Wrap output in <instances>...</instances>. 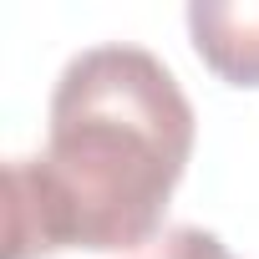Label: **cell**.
Masks as SVG:
<instances>
[{
  "label": "cell",
  "mask_w": 259,
  "mask_h": 259,
  "mask_svg": "<svg viewBox=\"0 0 259 259\" xmlns=\"http://www.w3.org/2000/svg\"><path fill=\"white\" fill-rule=\"evenodd\" d=\"M46 153L6 163V259L138 254L193 158V107L143 46L76 51L51 92Z\"/></svg>",
  "instance_id": "6da1fadb"
},
{
  "label": "cell",
  "mask_w": 259,
  "mask_h": 259,
  "mask_svg": "<svg viewBox=\"0 0 259 259\" xmlns=\"http://www.w3.org/2000/svg\"><path fill=\"white\" fill-rule=\"evenodd\" d=\"M188 36L234 87H259V0H193Z\"/></svg>",
  "instance_id": "7a4b0ae2"
},
{
  "label": "cell",
  "mask_w": 259,
  "mask_h": 259,
  "mask_svg": "<svg viewBox=\"0 0 259 259\" xmlns=\"http://www.w3.org/2000/svg\"><path fill=\"white\" fill-rule=\"evenodd\" d=\"M127 259H229V249H224V239L208 234V229L173 224V229H163L153 244H143L138 254H127Z\"/></svg>",
  "instance_id": "3957f363"
}]
</instances>
